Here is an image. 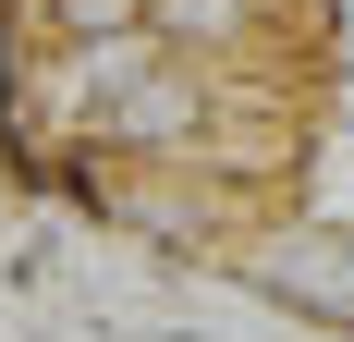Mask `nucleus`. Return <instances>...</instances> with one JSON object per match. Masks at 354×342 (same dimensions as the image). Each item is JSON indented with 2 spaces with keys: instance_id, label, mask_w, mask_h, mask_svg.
<instances>
[{
  "instance_id": "1",
  "label": "nucleus",
  "mask_w": 354,
  "mask_h": 342,
  "mask_svg": "<svg viewBox=\"0 0 354 342\" xmlns=\"http://www.w3.org/2000/svg\"><path fill=\"white\" fill-rule=\"evenodd\" d=\"M73 196L98 208L110 233H135V244H159V257H232V233L257 220V196H232L220 171H196V159H73L62 171Z\"/></svg>"
},
{
  "instance_id": "2",
  "label": "nucleus",
  "mask_w": 354,
  "mask_h": 342,
  "mask_svg": "<svg viewBox=\"0 0 354 342\" xmlns=\"http://www.w3.org/2000/svg\"><path fill=\"white\" fill-rule=\"evenodd\" d=\"M220 269H245L269 306L293 318H342L354 330V220H306V208H257L245 233H232V257Z\"/></svg>"
},
{
  "instance_id": "3",
  "label": "nucleus",
  "mask_w": 354,
  "mask_h": 342,
  "mask_svg": "<svg viewBox=\"0 0 354 342\" xmlns=\"http://www.w3.org/2000/svg\"><path fill=\"white\" fill-rule=\"evenodd\" d=\"M147 37L183 73H306V0H147Z\"/></svg>"
}]
</instances>
